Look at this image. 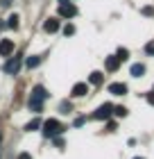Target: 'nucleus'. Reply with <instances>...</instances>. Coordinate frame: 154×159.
Listing matches in <instances>:
<instances>
[{
    "label": "nucleus",
    "instance_id": "nucleus-23",
    "mask_svg": "<svg viewBox=\"0 0 154 159\" xmlns=\"http://www.w3.org/2000/svg\"><path fill=\"white\" fill-rule=\"evenodd\" d=\"M107 129H109V132H113V129H116V123L109 120V123H107Z\"/></svg>",
    "mask_w": 154,
    "mask_h": 159
},
{
    "label": "nucleus",
    "instance_id": "nucleus-3",
    "mask_svg": "<svg viewBox=\"0 0 154 159\" xmlns=\"http://www.w3.org/2000/svg\"><path fill=\"white\" fill-rule=\"evenodd\" d=\"M113 114V107L109 105V102H104V105H100L98 109H95V114H93V118H98V120H107L109 116Z\"/></svg>",
    "mask_w": 154,
    "mask_h": 159
},
{
    "label": "nucleus",
    "instance_id": "nucleus-4",
    "mask_svg": "<svg viewBox=\"0 0 154 159\" xmlns=\"http://www.w3.org/2000/svg\"><path fill=\"white\" fill-rule=\"evenodd\" d=\"M20 61H23V57H11V59L5 64V73L7 75H16L18 68H20Z\"/></svg>",
    "mask_w": 154,
    "mask_h": 159
},
{
    "label": "nucleus",
    "instance_id": "nucleus-10",
    "mask_svg": "<svg viewBox=\"0 0 154 159\" xmlns=\"http://www.w3.org/2000/svg\"><path fill=\"white\" fill-rule=\"evenodd\" d=\"M43 30H46V32H50V34H52V32H57V30H59V20H57V18H48L46 23H43Z\"/></svg>",
    "mask_w": 154,
    "mask_h": 159
},
{
    "label": "nucleus",
    "instance_id": "nucleus-8",
    "mask_svg": "<svg viewBox=\"0 0 154 159\" xmlns=\"http://www.w3.org/2000/svg\"><path fill=\"white\" fill-rule=\"evenodd\" d=\"M11 52H14V41L11 39H2V41H0V55L9 57Z\"/></svg>",
    "mask_w": 154,
    "mask_h": 159
},
{
    "label": "nucleus",
    "instance_id": "nucleus-25",
    "mask_svg": "<svg viewBox=\"0 0 154 159\" xmlns=\"http://www.w3.org/2000/svg\"><path fill=\"white\" fill-rule=\"evenodd\" d=\"M18 159H32V155H30V152H20Z\"/></svg>",
    "mask_w": 154,
    "mask_h": 159
},
{
    "label": "nucleus",
    "instance_id": "nucleus-15",
    "mask_svg": "<svg viewBox=\"0 0 154 159\" xmlns=\"http://www.w3.org/2000/svg\"><path fill=\"white\" fill-rule=\"evenodd\" d=\"M7 25H9L11 30H16V27H18V16H16V14H11V16L7 18Z\"/></svg>",
    "mask_w": 154,
    "mask_h": 159
},
{
    "label": "nucleus",
    "instance_id": "nucleus-14",
    "mask_svg": "<svg viewBox=\"0 0 154 159\" xmlns=\"http://www.w3.org/2000/svg\"><path fill=\"white\" fill-rule=\"evenodd\" d=\"M39 127H41V120H39V118H32V120L25 125V129H27V132H34V129H39Z\"/></svg>",
    "mask_w": 154,
    "mask_h": 159
},
{
    "label": "nucleus",
    "instance_id": "nucleus-17",
    "mask_svg": "<svg viewBox=\"0 0 154 159\" xmlns=\"http://www.w3.org/2000/svg\"><path fill=\"white\" fill-rule=\"evenodd\" d=\"M127 57H129V50H127V48H118V59L125 61Z\"/></svg>",
    "mask_w": 154,
    "mask_h": 159
},
{
    "label": "nucleus",
    "instance_id": "nucleus-1",
    "mask_svg": "<svg viewBox=\"0 0 154 159\" xmlns=\"http://www.w3.org/2000/svg\"><path fill=\"white\" fill-rule=\"evenodd\" d=\"M48 98V91L46 89H43V86L41 84H36L34 86V89H32V96H30V102H27V105H30V109L34 111V114H39L41 109H43V100H46Z\"/></svg>",
    "mask_w": 154,
    "mask_h": 159
},
{
    "label": "nucleus",
    "instance_id": "nucleus-12",
    "mask_svg": "<svg viewBox=\"0 0 154 159\" xmlns=\"http://www.w3.org/2000/svg\"><path fill=\"white\" fill-rule=\"evenodd\" d=\"M89 82L98 86V84H102V82H104V75H102L100 70H95V73H91V77H89Z\"/></svg>",
    "mask_w": 154,
    "mask_h": 159
},
{
    "label": "nucleus",
    "instance_id": "nucleus-21",
    "mask_svg": "<svg viewBox=\"0 0 154 159\" xmlns=\"http://www.w3.org/2000/svg\"><path fill=\"white\" fill-rule=\"evenodd\" d=\"M145 52H147V55H154V43H147V46H145Z\"/></svg>",
    "mask_w": 154,
    "mask_h": 159
},
{
    "label": "nucleus",
    "instance_id": "nucleus-11",
    "mask_svg": "<svg viewBox=\"0 0 154 159\" xmlns=\"http://www.w3.org/2000/svg\"><path fill=\"white\" fill-rule=\"evenodd\" d=\"M39 64H41V57H39V55H32V57H27V59H25V66L30 68V70H32V68H36Z\"/></svg>",
    "mask_w": 154,
    "mask_h": 159
},
{
    "label": "nucleus",
    "instance_id": "nucleus-24",
    "mask_svg": "<svg viewBox=\"0 0 154 159\" xmlns=\"http://www.w3.org/2000/svg\"><path fill=\"white\" fill-rule=\"evenodd\" d=\"M55 146H57V148H64V141L59 139V136H55Z\"/></svg>",
    "mask_w": 154,
    "mask_h": 159
},
{
    "label": "nucleus",
    "instance_id": "nucleus-16",
    "mask_svg": "<svg viewBox=\"0 0 154 159\" xmlns=\"http://www.w3.org/2000/svg\"><path fill=\"white\" fill-rule=\"evenodd\" d=\"M113 114H116V116H120V118H125V116H127V109H125V107H113Z\"/></svg>",
    "mask_w": 154,
    "mask_h": 159
},
{
    "label": "nucleus",
    "instance_id": "nucleus-2",
    "mask_svg": "<svg viewBox=\"0 0 154 159\" xmlns=\"http://www.w3.org/2000/svg\"><path fill=\"white\" fill-rule=\"evenodd\" d=\"M41 127H43V136H52V139H55V136H59L64 129H66V127H64L57 118H48Z\"/></svg>",
    "mask_w": 154,
    "mask_h": 159
},
{
    "label": "nucleus",
    "instance_id": "nucleus-9",
    "mask_svg": "<svg viewBox=\"0 0 154 159\" xmlns=\"http://www.w3.org/2000/svg\"><path fill=\"white\" fill-rule=\"evenodd\" d=\"M109 93H113V96H125V93H127V84H122V82L109 84Z\"/></svg>",
    "mask_w": 154,
    "mask_h": 159
},
{
    "label": "nucleus",
    "instance_id": "nucleus-22",
    "mask_svg": "<svg viewBox=\"0 0 154 159\" xmlns=\"http://www.w3.org/2000/svg\"><path fill=\"white\" fill-rule=\"evenodd\" d=\"M86 123V118L84 116H79V118H75V127H79V125H84Z\"/></svg>",
    "mask_w": 154,
    "mask_h": 159
},
{
    "label": "nucleus",
    "instance_id": "nucleus-28",
    "mask_svg": "<svg viewBox=\"0 0 154 159\" xmlns=\"http://www.w3.org/2000/svg\"><path fill=\"white\" fill-rule=\"evenodd\" d=\"M134 159H143V157H134Z\"/></svg>",
    "mask_w": 154,
    "mask_h": 159
},
{
    "label": "nucleus",
    "instance_id": "nucleus-19",
    "mask_svg": "<svg viewBox=\"0 0 154 159\" xmlns=\"http://www.w3.org/2000/svg\"><path fill=\"white\" fill-rule=\"evenodd\" d=\"M141 14H143V16H154V7H143V9H141Z\"/></svg>",
    "mask_w": 154,
    "mask_h": 159
},
{
    "label": "nucleus",
    "instance_id": "nucleus-20",
    "mask_svg": "<svg viewBox=\"0 0 154 159\" xmlns=\"http://www.w3.org/2000/svg\"><path fill=\"white\" fill-rule=\"evenodd\" d=\"M59 109H61V114H68L73 107H70V102H61V105H59Z\"/></svg>",
    "mask_w": 154,
    "mask_h": 159
},
{
    "label": "nucleus",
    "instance_id": "nucleus-7",
    "mask_svg": "<svg viewBox=\"0 0 154 159\" xmlns=\"http://www.w3.org/2000/svg\"><path fill=\"white\" fill-rule=\"evenodd\" d=\"M86 93H89V86H86V82H77L75 86H73L70 96H73V98H84Z\"/></svg>",
    "mask_w": 154,
    "mask_h": 159
},
{
    "label": "nucleus",
    "instance_id": "nucleus-13",
    "mask_svg": "<svg viewBox=\"0 0 154 159\" xmlns=\"http://www.w3.org/2000/svg\"><path fill=\"white\" fill-rule=\"evenodd\" d=\"M131 75L134 77H143L145 75V66L143 64H134V66H131Z\"/></svg>",
    "mask_w": 154,
    "mask_h": 159
},
{
    "label": "nucleus",
    "instance_id": "nucleus-26",
    "mask_svg": "<svg viewBox=\"0 0 154 159\" xmlns=\"http://www.w3.org/2000/svg\"><path fill=\"white\" fill-rule=\"evenodd\" d=\"M147 102L154 107V91H152V93H147Z\"/></svg>",
    "mask_w": 154,
    "mask_h": 159
},
{
    "label": "nucleus",
    "instance_id": "nucleus-27",
    "mask_svg": "<svg viewBox=\"0 0 154 159\" xmlns=\"http://www.w3.org/2000/svg\"><path fill=\"white\" fill-rule=\"evenodd\" d=\"M59 2H61V5H68V2H70V0H59Z\"/></svg>",
    "mask_w": 154,
    "mask_h": 159
},
{
    "label": "nucleus",
    "instance_id": "nucleus-5",
    "mask_svg": "<svg viewBox=\"0 0 154 159\" xmlns=\"http://www.w3.org/2000/svg\"><path fill=\"white\" fill-rule=\"evenodd\" d=\"M59 16L64 18H73V16H77V7L68 2V5H59Z\"/></svg>",
    "mask_w": 154,
    "mask_h": 159
},
{
    "label": "nucleus",
    "instance_id": "nucleus-18",
    "mask_svg": "<svg viewBox=\"0 0 154 159\" xmlns=\"http://www.w3.org/2000/svg\"><path fill=\"white\" fill-rule=\"evenodd\" d=\"M64 34H66V37H70V34H75V25H64Z\"/></svg>",
    "mask_w": 154,
    "mask_h": 159
},
{
    "label": "nucleus",
    "instance_id": "nucleus-6",
    "mask_svg": "<svg viewBox=\"0 0 154 159\" xmlns=\"http://www.w3.org/2000/svg\"><path fill=\"white\" fill-rule=\"evenodd\" d=\"M104 68L109 70V73H116V70L120 68V59H118V55L107 57V59H104Z\"/></svg>",
    "mask_w": 154,
    "mask_h": 159
}]
</instances>
